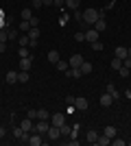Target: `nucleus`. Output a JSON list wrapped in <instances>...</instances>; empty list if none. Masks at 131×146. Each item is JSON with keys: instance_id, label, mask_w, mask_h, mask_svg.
Returning <instances> with one entry per match:
<instances>
[{"instance_id": "24", "label": "nucleus", "mask_w": 131, "mask_h": 146, "mask_svg": "<svg viewBox=\"0 0 131 146\" xmlns=\"http://www.w3.org/2000/svg\"><path fill=\"white\" fill-rule=\"evenodd\" d=\"M48 61L50 63H57V61H59V52H57V50H50L48 52Z\"/></svg>"}, {"instance_id": "22", "label": "nucleus", "mask_w": 131, "mask_h": 146, "mask_svg": "<svg viewBox=\"0 0 131 146\" xmlns=\"http://www.w3.org/2000/svg\"><path fill=\"white\" fill-rule=\"evenodd\" d=\"M9 39V29H0V44H7Z\"/></svg>"}, {"instance_id": "3", "label": "nucleus", "mask_w": 131, "mask_h": 146, "mask_svg": "<svg viewBox=\"0 0 131 146\" xmlns=\"http://www.w3.org/2000/svg\"><path fill=\"white\" fill-rule=\"evenodd\" d=\"M31 63H33V55L22 57V59H20V70H31Z\"/></svg>"}, {"instance_id": "15", "label": "nucleus", "mask_w": 131, "mask_h": 146, "mask_svg": "<svg viewBox=\"0 0 131 146\" xmlns=\"http://www.w3.org/2000/svg\"><path fill=\"white\" fill-rule=\"evenodd\" d=\"M103 135H107L109 140H114V137H116V127H112V124H109V127H105V131H103Z\"/></svg>"}, {"instance_id": "14", "label": "nucleus", "mask_w": 131, "mask_h": 146, "mask_svg": "<svg viewBox=\"0 0 131 146\" xmlns=\"http://www.w3.org/2000/svg\"><path fill=\"white\" fill-rule=\"evenodd\" d=\"M26 35L31 37V39H39V35H42V33H39V29H37V26H31V29H29V33H26Z\"/></svg>"}, {"instance_id": "23", "label": "nucleus", "mask_w": 131, "mask_h": 146, "mask_svg": "<svg viewBox=\"0 0 131 146\" xmlns=\"http://www.w3.org/2000/svg\"><path fill=\"white\" fill-rule=\"evenodd\" d=\"M96 144H100V146H107V144H112V140H109L107 135H98V140H96Z\"/></svg>"}, {"instance_id": "35", "label": "nucleus", "mask_w": 131, "mask_h": 146, "mask_svg": "<svg viewBox=\"0 0 131 146\" xmlns=\"http://www.w3.org/2000/svg\"><path fill=\"white\" fill-rule=\"evenodd\" d=\"M118 72H120V76H125V79H127V76H129V68H125V66H122V68L118 70Z\"/></svg>"}, {"instance_id": "21", "label": "nucleus", "mask_w": 131, "mask_h": 146, "mask_svg": "<svg viewBox=\"0 0 131 146\" xmlns=\"http://www.w3.org/2000/svg\"><path fill=\"white\" fill-rule=\"evenodd\" d=\"M59 131H61L63 137H70V135H72V129H70L68 124H61V127H59Z\"/></svg>"}, {"instance_id": "39", "label": "nucleus", "mask_w": 131, "mask_h": 146, "mask_svg": "<svg viewBox=\"0 0 131 146\" xmlns=\"http://www.w3.org/2000/svg\"><path fill=\"white\" fill-rule=\"evenodd\" d=\"M29 118L35 120V118H37V109H29Z\"/></svg>"}, {"instance_id": "46", "label": "nucleus", "mask_w": 131, "mask_h": 146, "mask_svg": "<svg viewBox=\"0 0 131 146\" xmlns=\"http://www.w3.org/2000/svg\"><path fill=\"white\" fill-rule=\"evenodd\" d=\"M5 48H7V44H0V52H5Z\"/></svg>"}, {"instance_id": "38", "label": "nucleus", "mask_w": 131, "mask_h": 146, "mask_svg": "<svg viewBox=\"0 0 131 146\" xmlns=\"http://www.w3.org/2000/svg\"><path fill=\"white\" fill-rule=\"evenodd\" d=\"M31 5H33V9H39V7H44V2H42V0H33Z\"/></svg>"}, {"instance_id": "17", "label": "nucleus", "mask_w": 131, "mask_h": 146, "mask_svg": "<svg viewBox=\"0 0 131 146\" xmlns=\"http://www.w3.org/2000/svg\"><path fill=\"white\" fill-rule=\"evenodd\" d=\"M92 70H94V66L90 63V61H83V63H81V72L83 74H90Z\"/></svg>"}, {"instance_id": "9", "label": "nucleus", "mask_w": 131, "mask_h": 146, "mask_svg": "<svg viewBox=\"0 0 131 146\" xmlns=\"http://www.w3.org/2000/svg\"><path fill=\"white\" fill-rule=\"evenodd\" d=\"M20 127H22V129L26 131V133H29V131H33V129H35V122H33L31 118H26V120H22V122H20Z\"/></svg>"}, {"instance_id": "28", "label": "nucleus", "mask_w": 131, "mask_h": 146, "mask_svg": "<svg viewBox=\"0 0 131 146\" xmlns=\"http://www.w3.org/2000/svg\"><path fill=\"white\" fill-rule=\"evenodd\" d=\"M18 55H20V59H22V57H31V50L26 48V46H20V50H18Z\"/></svg>"}, {"instance_id": "36", "label": "nucleus", "mask_w": 131, "mask_h": 146, "mask_svg": "<svg viewBox=\"0 0 131 146\" xmlns=\"http://www.w3.org/2000/svg\"><path fill=\"white\" fill-rule=\"evenodd\" d=\"M74 39L76 42H85V33H74Z\"/></svg>"}, {"instance_id": "2", "label": "nucleus", "mask_w": 131, "mask_h": 146, "mask_svg": "<svg viewBox=\"0 0 131 146\" xmlns=\"http://www.w3.org/2000/svg\"><path fill=\"white\" fill-rule=\"evenodd\" d=\"M50 124H55V127H61V124H66V116H63V113H53V118H50Z\"/></svg>"}, {"instance_id": "47", "label": "nucleus", "mask_w": 131, "mask_h": 146, "mask_svg": "<svg viewBox=\"0 0 131 146\" xmlns=\"http://www.w3.org/2000/svg\"><path fill=\"white\" fill-rule=\"evenodd\" d=\"M125 96H127V98L131 100V90H127V94H125Z\"/></svg>"}, {"instance_id": "42", "label": "nucleus", "mask_w": 131, "mask_h": 146, "mask_svg": "<svg viewBox=\"0 0 131 146\" xmlns=\"http://www.w3.org/2000/svg\"><path fill=\"white\" fill-rule=\"evenodd\" d=\"M29 22H31V26H37V24H39V20H37V18H31Z\"/></svg>"}, {"instance_id": "6", "label": "nucleus", "mask_w": 131, "mask_h": 146, "mask_svg": "<svg viewBox=\"0 0 131 146\" xmlns=\"http://www.w3.org/2000/svg\"><path fill=\"white\" fill-rule=\"evenodd\" d=\"M68 63H70V68H81V63H83V57H81V55H72Z\"/></svg>"}, {"instance_id": "32", "label": "nucleus", "mask_w": 131, "mask_h": 146, "mask_svg": "<svg viewBox=\"0 0 131 146\" xmlns=\"http://www.w3.org/2000/svg\"><path fill=\"white\" fill-rule=\"evenodd\" d=\"M92 50H96V52H103V42H92Z\"/></svg>"}, {"instance_id": "10", "label": "nucleus", "mask_w": 131, "mask_h": 146, "mask_svg": "<svg viewBox=\"0 0 131 146\" xmlns=\"http://www.w3.org/2000/svg\"><path fill=\"white\" fill-rule=\"evenodd\" d=\"M74 109H81V111H85L87 109V98H76V100H74Z\"/></svg>"}, {"instance_id": "34", "label": "nucleus", "mask_w": 131, "mask_h": 146, "mask_svg": "<svg viewBox=\"0 0 131 146\" xmlns=\"http://www.w3.org/2000/svg\"><path fill=\"white\" fill-rule=\"evenodd\" d=\"M74 100H76V96H72V94L66 96V105H74Z\"/></svg>"}, {"instance_id": "16", "label": "nucleus", "mask_w": 131, "mask_h": 146, "mask_svg": "<svg viewBox=\"0 0 131 146\" xmlns=\"http://www.w3.org/2000/svg\"><path fill=\"white\" fill-rule=\"evenodd\" d=\"M7 83H18V72H15V70H9V72H7Z\"/></svg>"}, {"instance_id": "8", "label": "nucleus", "mask_w": 131, "mask_h": 146, "mask_svg": "<svg viewBox=\"0 0 131 146\" xmlns=\"http://www.w3.org/2000/svg\"><path fill=\"white\" fill-rule=\"evenodd\" d=\"M85 140L90 142V144H96V140H98V131H94V129H90L85 133Z\"/></svg>"}, {"instance_id": "25", "label": "nucleus", "mask_w": 131, "mask_h": 146, "mask_svg": "<svg viewBox=\"0 0 131 146\" xmlns=\"http://www.w3.org/2000/svg\"><path fill=\"white\" fill-rule=\"evenodd\" d=\"M120 68H122V59L114 57V59H112V70H120Z\"/></svg>"}, {"instance_id": "20", "label": "nucleus", "mask_w": 131, "mask_h": 146, "mask_svg": "<svg viewBox=\"0 0 131 146\" xmlns=\"http://www.w3.org/2000/svg\"><path fill=\"white\" fill-rule=\"evenodd\" d=\"M107 94L116 100V98H118V90H116V85H112V83H109V85H107Z\"/></svg>"}, {"instance_id": "43", "label": "nucleus", "mask_w": 131, "mask_h": 146, "mask_svg": "<svg viewBox=\"0 0 131 146\" xmlns=\"http://www.w3.org/2000/svg\"><path fill=\"white\" fill-rule=\"evenodd\" d=\"M70 146H79V140H74V137H70V142H68Z\"/></svg>"}, {"instance_id": "11", "label": "nucleus", "mask_w": 131, "mask_h": 146, "mask_svg": "<svg viewBox=\"0 0 131 146\" xmlns=\"http://www.w3.org/2000/svg\"><path fill=\"white\" fill-rule=\"evenodd\" d=\"M26 144H31V146H39V144H42V135H39V133H33L31 137H29V142H26Z\"/></svg>"}, {"instance_id": "1", "label": "nucleus", "mask_w": 131, "mask_h": 146, "mask_svg": "<svg viewBox=\"0 0 131 146\" xmlns=\"http://www.w3.org/2000/svg\"><path fill=\"white\" fill-rule=\"evenodd\" d=\"M105 15V11H96V9H85L83 11V22L85 24H94L98 18H103Z\"/></svg>"}, {"instance_id": "12", "label": "nucleus", "mask_w": 131, "mask_h": 146, "mask_svg": "<svg viewBox=\"0 0 131 146\" xmlns=\"http://www.w3.org/2000/svg\"><path fill=\"white\" fill-rule=\"evenodd\" d=\"M94 29L98 31V33H103V31L107 29V22H105V20H103V18H98V20H96V22H94Z\"/></svg>"}, {"instance_id": "18", "label": "nucleus", "mask_w": 131, "mask_h": 146, "mask_svg": "<svg viewBox=\"0 0 131 146\" xmlns=\"http://www.w3.org/2000/svg\"><path fill=\"white\" fill-rule=\"evenodd\" d=\"M29 81V70H20L18 72V83H26Z\"/></svg>"}, {"instance_id": "4", "label": "nucleus", "mask_w": 131, "mask_h": 146, "mask_svg": "<svg viewBox=\"0 0 131 146\" xmlns=\"http://www.w3.org/2000/svg\"><path fill=\"white\" fill-rule=\"evenodd\" d=\"M48 137H50V140H57V137H61V131H59V127L50 124V127H48Z\"/></svg>"}, {"instance_id": "30", "label": "nucleus", "mask_w": 131, "mask_h": 146, "mask_svg": "<svg viewBox=\"0 0 131 146\" xmlns=\"http://www.w3.org/2000/svg\"><path fill=\"white\" fill-rule=\"evenodd\" d=\"M33 18V13H31V9H29V7H26V9H22V20H26V22H29V20Z\"/></svg>"}, {"instance_id": "31", "label": "nucleus", "mask_w": 131, "mask_h": 146, "mask_svg": "<svg viewBox=\"0 0 131 146\" xmlns=\"http://www.w3.org/2000/svg\"><path fill=\"white\" fill-rule=\"evenodd\" d=\"M29 29H31V22L22 20V22H20V31H22V33H29Z\"/></svg>"}, {"instance_id": "33", "label": "nucleus", "mask_w": 131, "mask_h": 146, "mask_svg": "<svg viewBox=\"0 0 131 146\" xmlns=\"http://www.w3.org/2000/svg\"><path fill=\"white\" fill-rule=\"evenodd\" d=\"M37 120H48V111L46 109H37Z\"/></svg>"}, {"instance_id": "45", "label": "nucleus", "mask_w": 131, "mask_h": 146, "mask_svg": "<svg viewBox=\"0 0 131 146\" xmlns=\"http://www.w3.org/2000/svg\"><path fill=\"white\" fill-rule=\"evenodd\" d=\"M42 2H44L46 7H50V5H53V0H42Z\"/></svg>"}, {"instance_id": "41", "label": "nucleus", "mask_w": 131, "mask_h": 146, "mask_svg": "<svg viewBox=\"0 0 131 146\" xmlns=\"http://www.w3.org/2000/svg\"><path fill=\"white\" fill-rule=\"evenodd\" d=\"M53 5H57V7H63V5H66V0H53Z\"/></svg>"}, {"instance_id": "27", "label": "nucleus", "mask_w": 131, "mask_h": 146, "mask_svg": "<svg viewBox=\"0 0 131 146\" xmlns=\"http://www.w3.org/2000/svg\"><path fill=\"white\" fill-rule=\"evenodd\" d=\"M55 66H57V70H61V72H66V70L70 68V63H66V61H61V59H59V61L55 63Z\"/></svg>"}, {"instance_id": "19", "label": "nucleus", "mask_w": 131, "mask_h": 146, "mask_svg": "<svg viewBox=\"0 0 131 146\" xmlns=\"http://www.w3.org/2000/svg\"><path fill=\"white\" fill-rule=\"evenodd\" d=\"M79 2H81V0H66V5H63V7H68V9L76 11V9H79Z\"/></svg>"}, {"instance_id": "26", "label": "nucleus", "mask_w": 131, "mask_h": 146, "mask_svg": "<svg viewBox=\"0 0 131 146\" xmlns=\"http://www.w3.org/2000/svg\"><path fill=\"white\" fill-rule=\"evenodd\" d=\"M116 57H118V59H127V48L118 46V48H116Z\"/></svg>"}, {"instance_id": "48", "label": "nucleus", "mask_w": 131, "mask_h": 146, "mask_svg": "<svg viewBox=\"0 0 131 146\" xmlns=\"http://www.w3.org/2000/svg\"><path fill=\"white\" fill-rule=\"evenodd\" d=\"M127 57H129V59H131V48H127Z\"/></svg>"}, {"instance_id": "37", "label": "nucleus", "mask_w": 131, "mask_h": 146, "mask_svg": "<svg viewBox=\"0 0 131 146\" xmlns=\"http://www.w3.org/2000/svg\"><path fill=\"white\" fill-rule=\"evenodd\" d=\"M112 144H114V146H125L127 142H125V140H116V137H114V140H112Z\"/></svg>"}, {"instance_id": "44", "label": "nucleus", "mask_w": 131, "mask_h": 146, "mask_svg": "<svg viewBox=\"0 0 131 146\" xmlns=\"http://www.w3.org/2000/svg\"><path fill=\"white\" fill-rule=\"evenodd\" d=\"M5 133H7V129H5V127H0V140L5 137Z\"/></svg>"}, {"instance_id": "7", "label": "nucleus", "mask_w": 131, "mask_h": 146, "mask_svg": "<svg viewBox=\"0 0 131 146\" xmlns=\"http://www.w3.org/2000/svg\"><path fill=\"white\" fill-rule=\"evenodd\" d=\"M98 35H100V33H98L96 29L87 31V33H85V42H90V44H92V42H96V39H98Z\"/></svg>"}, {"instance_id": "40", "label": "nucleus", "mask_w": 131, "mask_h": 146, "mask_svg": "<svg viewBox=\"0 0 131 146\" xmlns=\"http://www.w3.org/2000/svg\"><path fill=\"white\" fill-rule=\"evenodd\" d=\"M74 20H79V22H83V13L79 11V9H76V11H74Z\"/></svg>"}, {"instance_id": "13", "label": "nucleus", "mask_w": 131, "mask_h": 146, "mask_svg": "<svg viewBox=\"0 0 131 146\" xmlns=\"http://www.w3.org/2000/svg\"><path fill=\"white\" fill-rule=\"evenodd\" d=\"M112 103H114V98H112V96H109V94H107V92H105V94L100 96V105H103V107H109V105H112Z\"/></svg>"}, {"instance_id": "29", "label": "nucleus", "mask_w": 131, "mask_h": 146, "mask_svg": "<svg viewBox=\"0 0 131 146\" xmlns=\"http://www.w3.org/2000/svg\"><path fill=\"white\" fill-rule=\"evenodd\" d=\"M29 42H31V37H29V35H20L18 37V44H20V46H29Z\"/></svg>"}, {"instance_id": "5", "label": "nucleus", "mask_w": 131, "mask_h": 146, "mask_svg": "<svg viewBox=\"0 0 131 146\" xmlns=\"http://www.w3.org/2000/svg\"><path fill=\"white\" fill-rule=\"evenodd\" d=\"M48 127H50V122L48 120H42V122L35 124V131H37V133H48Z\"/></svg>"}]
</instances>
